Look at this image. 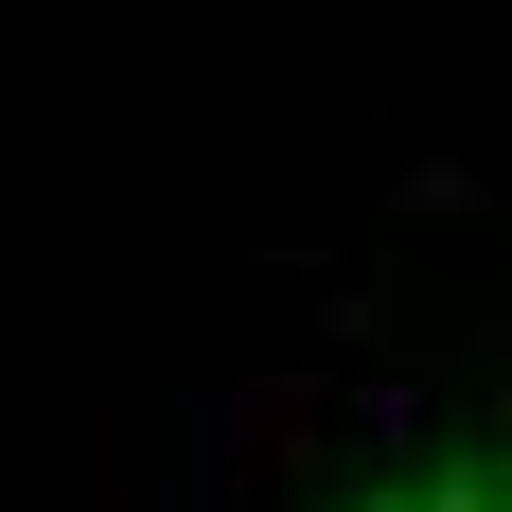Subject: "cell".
<instances>
[{"label": "cell", "instance_id": "6da1fadb", "mask_svg": "<svg viewBox=\"0 0 512 512\" xmlns=\"http://www.w3.org/2000/svg\"><path fill=\"white\" fill-rule=\"evenodd\" d=\"M371 512H512V460H460V477H407V495H371Z\"/></svg>", "mask_w": 512, "mask_h": 512}]
</instances>
